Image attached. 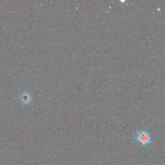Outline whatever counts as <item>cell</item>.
<instances>
[{"instance_id":"obj_1","label":"cell","mask_w":165,"mask_h":165,"mask_svg":"<svg viewBox=\"0 0 165 165\" xmlns=\"http://www.w3.org/2000/svg\"><path fill=\"white\" fill-rule=\"evenodd\" d=\"M134 138L137 142L144 147L152 143V135L147 130H137Z\"/></svg>"}]
</instances>
